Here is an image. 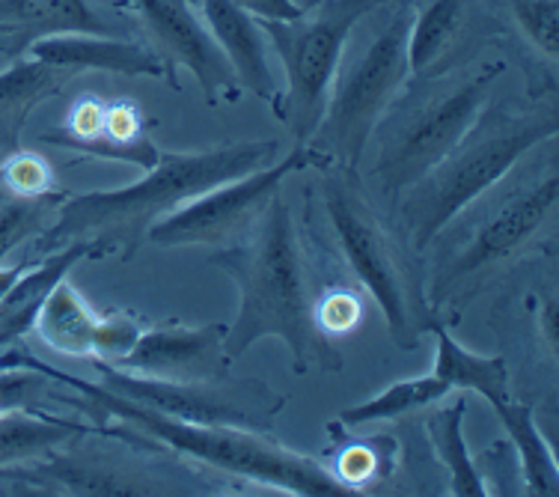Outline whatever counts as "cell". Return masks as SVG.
Instances as JSON below:
<instances>
[{
    "label": "cell",
    "instance_id": "1",
    "mask_svg": "<svg viewBox=\"0 0 559 497\" xmlns=\"http://www.w3.org/2000/svg\"><path fill=\"white\" fill-rule=\"evenodd\" d=\"M209 265L226 271L238 286L236 322L226 324L224 348L236 364L253 343L277 336L286 343L295 372L316 364L340 369L343 357L312 322V295L307 286V265L292 209L280 191L271 197L257 227L248 236L212 250Z\"/></svg>",
    "mask_w": 559,
    "mask_h": 497
},
{
    "label": "cell",
    "instance_id": "2",
    "mask_svg": "<svg viewBox=\"0 0 559 497\" xmlns=\"http://www.w3.org/2000/svg\"><path fill=\"white\" fill-rule=\"evenodd\" d=\"M0 367H31L45 372L51 381H60L66 388L78 390L81 397H60L66 405L81 409L90 421H108L117 417L122 426L134 429L138 438H152L164 443L167 450L188 455L194 462L226 471V474L248 476L262 486L280 488L283 495L307 497H355L348 486H343L331 471L319 465L310 455H301L269 438L265 433H250L236 426H203V423H185L167 417L162 411L119 397L114 390L93 384V381L75 379L69 372L48 367L45 360L33 357L24 346H12L0 355Z\"/></svg>",
    "mask_w": 559,
    "mask_h": 497
},
{
    "label": "cell",
    "instance_id": "3",
    "mask_svg": "<svg viewBox=\"0 0 559 497\" xmlns=\"http://www.w3.org/2000/svg\"><path fill=\"white\" fill-rule=\"evenodd\" d=\"M277 141H241L185 155L162 152V162L129 188L66 197L55 224L39 238V250L45 257L72 241H86L96 257L122 253L129 260L146 241L155 221L217 185L269 167L277 162Z\"/></svg>",
    "mask_w": 559,
    "mask_h": 497
},
{
    "label": "cell",
    "instance_id": "4",
    "mask_svg": "<svg viewBox=\"0 0 559 497\" xmlns=\"http://www.w3.org/2000/svg\"><path fill=\"white\" fill-rule=\"evenodd\" d=\"M559 117L554 108H488L464 138L435 164L429 174L405 188L396 205V229L414 253L438 241L452 221L467 212L500 179L515 170L542 143L557 141Z\"/></svg>",
    "mask_w": 559,
    "mask_h": 497
},
{
    "label": "cell",
    "instance_id": "5",
    "mask_svg": "<svg viewBox=\"0 0 559 497\" xmlns=\"http://www.w3.org/2000/svg\"><path fill=\"white\" fill-rule=\"evenodd\" d=\"M506 72L503 60H488L467 69L419 78L423 87L402 90L378 119L366 143V191L384 203L429 174L443 155L462 141L491 98L497 78Z\"/></svg>",
    "mask_w": 559,
    "mask_h": 497
},
{
    "label": "cell",
    "instance_id": "6",
    "mask_svg": "<svg viewBox=\"0 0 559 497\" xmlns=\"http://www.w3.org/2000/svg\"><path fill=\"white\" fill-rule=\"evenodd\" d=\"M414 7L408 0H381L352 27L328 90L324 114L304 143L319 167L360 174L364 150L378 119L408 87V31Z\"/></svg>",
    "mask_w": 559,
    "mask_h": 497
},
{
    "label": "cell",
    "instance_id": "7",
    "mask_svg": "<svg viewBox=\"0 0 559 497\" xmlns=\"http://www.w3.org/2000/svg\"><path fill=\"white\" fill-rule=\"evenodd\" d=\"M322 212L328 215L340 253L366 293L372 295L399 348L417 346L435 319L426 301V283L414 250L393 224L378 212L376 197L360 176L343 167H324Z\"/></svg>",
    "mask_w": 559,
    "mask_h": 497
},
{
    "label": "cell",
    "instance_id": "8",
    "mask_svg": "<svg viewBox=\"0 0 559 497\" xmlns=\"http://www.w3.org/2000/svg\"><path fill=\"white\" fill-rule=\"evenodd\" d=\"M485 197L488 203L476 200L483 205L471 217V227L452 238L435 260L426 289L431 313L450 304L464 307L503 262L545 229L559 200L557 158H548L545 170L533 167L521 174L515 182L500 179Z\"/></svg>",
    "mask_w": 559,
    "mask_h": 497
},
{
    "label": "cell",
    "instance_id": "9",
    "mask_svg": "<svg viewBox=\"0 0 559 497\" xmlns=\"http://www.w3.org/2000/svg\"><path fill=\"white\" fill-rule=\"evenodd\" d=\"M381 0H324L316 10L304 12L301 19L259 22L265 43L274 48L286 72V90L280 93L274 117L283 119L298 143L310 141L322 119L348 33Z\"/></svg>",
    "mask_w": 559,
    "mask_h": 497
},
{
    "label": "cell",
    "instance_id": "10",
    "mask_svg": "<svg viewBox=\"0 0 559 497\" xmlns=\"http://www.w3.org/2000/svg\"><path fill=\"white\" fill-rule=\"evenodd\" d=\"M102 372V388L114 390L126 400L162 411L167 417L203 426H236L250 433L271 435L277 414L286 405V397L259 379H217L200 381H162L143 379L126 369L96 360Z\"/></svg>",
    "mask_w": 559,
    "mask_h": 497
},
{
    "label": "cell",
    "instance_id": "11",
    "mask_svg": "<svg viewBox=\"0 0 559 497\" xmlns=\"http://www.w3.org/2000/svg\"><path fill=\"white\" fill-rule=\"evenodd\" d=\"M319 167V158L304 143H298L286 158H277L262 170L238 176L233 182H224L205 191V194L188 200L176 212L155 221L146 241L158 248H188V245H205V248H226L236 245L257 227V221L277 194L286 176Z\"/></svg>",
    "mask_w": 559,
    "mask_h": 497
},
{
    "label": "cell",
    "instance_id": "12",
    "mask_svg": "<svg viewBox=\"0 0 559 497\" xmlns=\"http://www.w3.org/2000/svg\"><path fill=\"white\" fill-rule=\"evenodd\" d=\"M43 141L98 162L134 164L143 174L162 162V150L152 141L150 122L131 98L110 102L96 93H84L72 102L63 126L45 131Z\"/></svg>",
    "mask_w": 559,
    "mask_h": 497
},
{
    "label": "cell",
    "instance_id": "13",
    "mask_svg": "<svg viewBox=\"0 0 559 497\" xmlns=\"http://www.w3.org/2000/svg\"><path fill=\"white\" fill-rule=\"evenodd\" d=\"M129 3L138 10L140 22L146 24L152 39L162 45V57L170 63L173 72L185 66L197 78L212 108L224 102H236L241 84L233 72V63L226 60L191 0H129Z\"/></svg>",
    "mask_w": 559,
    "mask_h": 497
},
{
    "label": "cell",
    "instance_id": "14",
    "mask_svg": "<svg viewBox=\"0 0 559 497\" xmlns=\"http://www.w3.org/2000/svg\"><path fill=\"white\" fill-rule=\"evenodd\" d=\"M226 324H158L143 328L129 355L110 367L126 369L143 379L200 381L226 376L233 360L224 348Z\"/></svg>",
    "mask_w": 559,
    "mask_h": 497
},
{
    "label": "cell",
    "instance_id": "15",
    "mask_svg": "<svg viewBox=\"0 0 559 497\" xmlns=\"http://www.w3.org/2000/svg\"><path fill=\"white\" fill-rule=\"evenodd\" d=\"M27 55L66 72H114L129 78H167L173 90H179L176 72L158 51L146 45L129 43L119 36H90V33H66L31 45Z\"/></svg>",
    "mask_w": 559,
    "mask_h": 497
},
{
    "label": "cell",
    "instance_id": "16",
    "mask_svg": "<svg viewBox=\"0 0 559 497\" xmlns=\"http://www.w3.org/2000/svg\"><path fill=\"white\" fill-rule=\"evenodd\" d=\"M0 480L33 486L48 495H155L164 483H152L146 474L110 465L98 455H48L31 465H0Z\"/></svg>",
    "mask_w": 559,
    "mask_h": 497
},
{
    "label": "cell",
    "instance_id": "17",
    "mask_svg": "<svg viewBox=\"0 0 559 497\" xmlns=\"http://www.w3.org/2000/svg\"><path fill=\"white\" fill-rule=\"evenodd\" d=\"M203 15L205 27L215 36L226 60L233 63L238 84L259 96L271 110L280 105V87L269 60V43L248 10H241L236 0H191Z\"/></svg>",
    "mask_w": 559,
    "mask_h": 497
},
{
    "label": "cell",
    "instance_id": "18",
    "mask_svg": "<svg viewBox=\"0 0 559 497\" xmlns=\"http://www.w3.org/2000/svg\"><path fill=\"white\" fill-rule=\"evenodd\" d=\"M66 33L114 36V27L86 0H0L3 55L24 57L31 45Z\"/></svg>",
    "mask_w": 559,
    "mask_h": 497
},
{
    "label": "cell",
    "instance_id": "19",
    "mask_svg": "<svg viewBox=\"0 0 559 497\" xmlns=\"http://www.w3.org/2000/svg\"><path fill=\"white\" fill-rule=\"evenodd\" d=\"M86 257L98 260L93 245L72 241L66 248L45 253L43 260L33 262L31 269L12 283L10 293L0 298V352L19 346L22 336L27 331H33V322H36L39 310H43L48 293L55 289L57 283L63 281L69 271L75 269L78 262L86 260Z\"/></svg>",
    "mask_w": 559,
    "mask_h": 497
},
{
    "label": "cell",
    "instance_id": "20",
    "mask_svg": "<svg viewBox=\"0 0 559 497\" xmlns=\"http://www.w3.org/2000/svg\"><path fill=\"white\" fill-rule=\"evenodd\" d=\"M69 78L72 72L33 60V57L31 60L15 57V63L0 72V150H19L33 108L57 96Z\"/></svg>",
    "mask_w": 559,
    "mask_h": 497
},
{
    "label": "cell",
    "instance_id": "21",
    "mask_svg": "<svg viewBox=\"0 0 559 497\" xmlns=\"http://www.w3.org/2000/svg\"><path fill=\"white\" fill-rule=\"evenodd\" d=\"M98 313L84 293L66 274L45 298L43 310L33 322V331L45 346L66 357H93Z\"/></svg>",
    "mask_w": 559,
    "mask_h": 497
},
{
    "label": "cell",
    "instance_id": "22",
    "mask_svg": "<svg viewBox=\"0 0 559 497\" xmlns=\"http://www.w3.org/2000/svg\"><path fill=\"white\" fill-rule=\"evenodd\" d=\"M426 334L435 336L438 357H435V376L443 379L452 390H474L488 405H497L512 397L509 390V367L500 355H476L464 348L455 336L443 328V322L431 319Z\"/></svg>",
    "mask_w": 559,
    "mask_h": 497
},
{
    "label": "cell",
    "instance_id": "23",
    "mask_svg": "<svg viewBox=\"0 0 559 497\" xmlns=\"http://www.w3.org/2000/svg\"><path fill=\"white\" fill-rule=\"evenodd\" d=\"M497 414V421L503 423V429L509 433V441L515 447L518 462H521V476L530 495L554 497L559 492V468L557 455L550 450V443L545 441V435L538 429L536 411L527 402H518L515 397L491 405Z\"/></svg>",
    "mask_w": 559,
    "mask_h": 497
},
{
    "label": "cell",
    "instance_id": "24",
    "mask_svg": "<svg viewBox=\"0 0 559 497\" xmlns=\"http://www.w3.org/2000/svg\"><path fill=\"white\" fill-rule=\"evenodd\" d=\"M471 3L467 0H429L414 10L408 31V66L414 78L441 75L455 36L462 33Z\"/></svg>",
    "mask_w": 559,
    "mask_h": 497
},
{
    "label": "cell",
    "instance_id": "25",
    "mask_svg": "<svg viewBox=\"0 0 559 497\" xmlns=\"http://www.w3.org/2000/svg\"><path fill=\"white\" fill-rule=\"evenodd\" d=\"M464 414H467V400L459 397V400H452L450 405H443L441 411L431 414L429 421H426V433H429L431 447L438 453V462L443 468H450V495H491L488 492V480H485L479 465L467 453V443H464Z\"/></svg>",
    "mask_w": 559,
    "mask_h": 497
},
{
    "label": "cell",
    "instance_id": "26",
    "mask_svg": "<svg viewBox=\"0 0 559 497\" xmlns=\"http://www.w3.org/2000/svg\"><path fill=\"white\" fill-rule=\"evenodd\" d=\"M450 393V384L438 379L435 372L431 376H417V379L390 384L388 390H381L378 397L360 402L355 409H345L340 414V423L348 426V429H355V426H366V423L396 421V417H405L411 411L426 409V405L447 400Z\"/></svg>",
    "mask_w": 559,
    "mask_h": 497
},
{
    "label": "cell",
    "instance_id": "27",
    "mask_svg": "<svg viewBox=\"0 0 559 497\" xmlns=\"http://www.w3.org/2000/svg\"><path fill=\"white\" fill-rule=\"evenodd\" d=\"M63 200L57 191L45 197H7L0 205V260L10 250L22 248L27 238L43 236L55 224Z\"/></svg>",
    "mask_w": 559,
    "mask_h": 497
},
{
    "label": "cell",
    "instance_id": "28",
    "mask_svg": "<svg viewBox=\"0 0 559 497\" xmlns=\"http://www.w3.org/2000/svg\"><path fill=\"white\" fill-rule=\"evenodd\" d=\"M393 453L396 443L390 438H376V441H345L343 450L334 455V476L357 495H364L369 483L390 474L393 468Z\"/></svg>",
    "mask_w": 559,
    "mask_h": 497
},
{
    "label": "cell",
    "instance_id": "29",
    "mask_svg": "<svg viewBox=\"0 0 559 497\" xmlns=\"http://www.w3.org/2000/svg\"><path fill=\"white\" fill-rule=\"evenodd\" d=\"M512 15L527 43L554 69L559 57V0H515Z\"/></svg>",
    "mask_w": 559,
    "mask_h": 497
},
{
    "label": "cell",
    "instance_id": "30",
    "mask_svg": "<svg viewBox=\"0 0 559 497\" xmlns=\"http://www.w3.org/2000/svg\"><path fill=\"white\" fill-rule=\"evenodd\" d=\"M0 185L12 197L55 194V167L39 152L12 150L0 164Z\"/></svg>",
    "mask_w": 559,
    "mask_h": 497
},
{
    "label": "cell",
    "instance_id": "31",
    "mask_svg": "<svg viewBox=\"0 0 559 497\" xmlns=\"http://www.w3.org/2000/svg\"><path fill=\"white\" fill-rule=\"evenodd\" d=\"M364 298L348 286H334L319 298H312V322L324 336L355 331L364 322Z\"/></svg>",
    "mask_w": 559,
    "mask_h": 497
},
{
    "label": "cell",
    "instance_id": "32",
    "mask_svg": "<svg viewBox=\"0 0 559 497\" xmlns=\"http://www.w3.org/2000/svg\"><path fill=\"white\" fill-rule=\"evenodd\" d=\"M143 334V322L131 313H108L98 316L96 324V346H93V360L105 364H119L129 355L134 343Z\"/></svg>",
    "mask_w": 559,
    "mask_h": 497
},
{
    "label": "cell",
    "instance_id": "33",
    "mask_svg": "<svg viewBox=\"0 0 559 497\" xmlns=\"http://www.w3.org/2000/svg\"><path fill=\"white\" fill-rule=\"evenodd\" d=\"M289 3L292 7H298L301 12H310V10H316L319 3H324V0H289Z\"/></svg>",
    "mask_w": 559,
    "mask_h": 497
},
{
    "label": "cell",
    "instance_id": "34",
    "mask_svg": "<svg viewBox=\"0 0 559 497\" xmlns=\"http://www.w3.org/2000/svg\"><path fill=\"white\" fill-rule=\"evenodd\" d=\"M7 197H10V194H7V188L0 185V205H3V200H7Z\"/></svg>",
    "mask_w": 559,
    "mask_h": 497
},
{
    "label": "cell",
    "instance_id": "35",
    "mask_svg": "<svg viewBox=\"0 0 559 497\" xmlns=\"http://www.w3.org/2000/svg\"><path fill=\"white\" fill-rule=\"evenodd\" d=\"M0 417H3V411H0Z\"/></svg>",
    "mask_w": 559,
    "mask_h": 497
},
{
    "label": "cell",
    "instance_id": "36",
    "mask_svg": "<svg viewBox=\"0 0 559 497\" xmlns=\"http://www.w3.org/2000/svg\"><path fill=\"white\" fill-rule=\"evenodd\" d=\"M0 355H3V352H0Z\"/></svg>",
    "mask_w": 559,
    "mask_h": 497
}]
</instances>
